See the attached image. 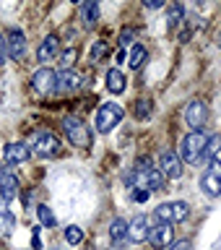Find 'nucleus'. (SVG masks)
<instances>
[{
  "instance_id": "bb28decb",
  "label": "nucleus",
  "mask_w": 221,
  "mask_h": 250,
  "mask_svg": "<svg viewBox=\"0 0 221 250\" xmlns=\"http://www.w3.org/2000/svg\"><path fill=\"white\" fill-rule=\"evenodd\" d=\"M101 55H107V42H104V39L94 42V47H91V62H99Z\"/></svg>"
},
{
  "instance_id": "393cba45",
  "label": "nucleus",
  "mask_w": 221,
  "mask_h": 250,
  "mask_svg": "<svg viewBox=\"0 0 221 250\" xmlns=\"http://www.w3.org/2000/svg\"><path fill=\"white\" fill-rule=\"evenodd\" d=\"M143 58H146V47L143 44H136L130 52V68H141L143 65Z\"/></svg>"
},
{
  "instance_id": "7ed1b4c3",
  "label": "nucleus",
  "mask_w": 221,
  "mask_h": 250,
  "mask_svg": "<svg viewBox=\"0 0 221 250\" xmlns=\"http://www.w3.org/2000/svg\"><path fill=\"white\" fill-rule=\"evenodd\" d=\"M206 144H208V136L203 130H193L187 133L180 144V159L182 164H195L203 159V151H206Z\"/></svg>"
},
{
  "instance_id": "4be33fe9",
  "label": "nucleus",
  "mask_w": 221,
  "mask_h": 250,
  "mask_svg": "<svg viewBox=\"0 0 221 250\" xmlns=\"http://www.w3.org/2000/svg\"><path fill=\"white\" fill-rule=\"evenodd\" d=\"M37 219H39V224H42V227H55V224H58V219H55V214L50 211V206H44V203H42V206H37Z\"/></svg>"
},
{
  "instance_id": "5701e85b",
  "label": "nucleus",
  "mask_w": 221,
  "mask_h": 250,
  "mask_svg": "<svg viewBox=\"0 0 221 250\" xmlns=\"http://www.w3.org/2000/svg\"><path fill=\"white\" fill-rule=\"evenodd\" d=\"M65 240L70 242V245H78V242L83 240V229L78 224H70V227H65Z\"/></svg>"
},
{
  "instance_id": "473e14b6",
  "label": "nucleus",
  "mask_w": 221,
  "mask_h": 250,
  "mask_svg": "<svg viewBox=\"0 0 221 250\" xmlns=\"http://www.w3.org/2000/svg\"><path fill=\"white\" fill-rule=\"evenodd\" d=\"M3 47H5V37H0V58H3Z\"/></svg>"
},
{
  "instance_id": "9d476101",
  "label": "nucleus",
  "mask_w": 221,
  "mask_h": 250,
  "mask_svg": "<svg viewBox=\"0 0 221 250\" xmlns=\"http://www.w3.org/2000/svg\"><path fill=\"white\" fill-rule=\"evenodd\" d=\"M55 83H58V73L55 70H50V68H39L34 76H31V89H34L37 94H50V91H55Z\"/></svg>"
},
{
  "instance_id": "1a4fd4ad",
  "label": "nucleus",
  "mask_w": 221,
  "mask_h": 250,
  "mask_svg": "<svg viewBox=\"0 0 221 250\" xmlns=\"http://www.w3.org/2000/svg\"><path fill=\"white\" fill-rule=\"evenodd\" d=\"M23 52H26V37H23L21 29H8L5 31V55L11 60H21Z\"/></svg>"
},
{
  "instance_id": "4468645a",
  "label": "nucleus",
  "mask_w": 221,
  "mask_h": 250,
  "mask_svg": "<svg viewBox=\"0 0 221 250\" xmlns=\"http://www.w3.org/2000/svg\"><path fill=\"white\" fill-rule=\"evenodd\" d=\"M148 219H146V214H136L128 222V240L130 242H143V240H148Z\"/></svg>"
},
{
  "instance_id": "cd10ccee",
  "label": "nucleus",
  "mask_w": 221,
  "mask_h": 250,
  "mask_svg": "<svg viewBox=\"0 0 221 250\" xmlns=\"http://www.w3.org/2000/svg\"><path fill=\"white\" fill-rule=\"evenodd\" d=\"M76 58H78V50H65V52H62V62H65V70L73 65V60H76Z\"/></svg>"
},
{
  "instance_id": "f3484780",
  "label": "nucleus",
  "mask_w": 221,
  "mask_h": 250,
  "mask_svg": "<svg viewBox=\"0 0 221 250\" xmlns=\"http://www.w3.org/2000/svg\"><path fill=\"white\" fill-rule=\"evenodd\" d=\"M99 21V0H81V23L83 29H94Z\"/></svg>"
},
{
  "instance_id": "39448f33",
  "label": "nucleus",
  "mask_w": 221,
  "mask_h": 250,
  "mask_svg": "<svg viewBox=\"0 0 221 250\" xmlns=\"http://www.w3.org/2000/svg\"><path fill=\"white\" fill-rule=\"evenodd\" d=\"M122 115H125V109L117 104V102H104V104L97 109V128L101 133H109L117 123L122 120Z\"/></svg>"
},
{
  "instance_id": "2eb2a0df",
  "label": "nucleus",
  "mask_w": 221,
  "mask_h": 250,
  "mask_svg": "<svg viewBox=\"0 0 221 250\" xmlns=\"http://www.w3.org/2000/svg\"><path fill=\"white\" fill-rule=\"evenodd\" d=\"M29 156H31V148L23 141H16V144L5 146V164H23Z\"/></svg>"
},
{
  "instance_id": "f8f14e48",
  "label": "nucleus",
  "mask_w": 221,
  "mask_h": 250,
  "mask_svg": "<svg viewBox=\"0 0 221 250\" xmlns=\"http://www.w3.org/2000/svg\"><path fill=\"white\" fill-rule=\"evenodd\" d=\"M172 237H175V229H172V224H167V222H159L148 229V242H151L154 248H169Z\"/></svg>"
},
{
  "instance_id": "9b49d317",
  "label": "nucleus",
  "mask_w": 221,
  "mask_h": 250,
  "mask_svg": "<svg viewBox=\"0 0 221 250\" xmlns=\"http://www.w3.org/2000/svg\"><path fill=\"white\" fill-rule=\"evenodd\" d=\"M159 172L164 177H172V180L182 177V159H180V154L161 151V156H159Z\"/></svg>"
},
{
  "instance_id": "423d86ee",
  "label": "nucleus",
  "mask_w": 221,
  "mask_h": 250,
  "mask_svg": "<svg viewBox=\"0 0 221 250\" xmlns=\"http://www.w3.org/2000/svg\"><path fill=\"white\" fill-rule=\"evenodd\" d=\"M201 190L206 193L208 198L221 195V162L219 159H211L208 162V169L201 175Z\"/></svg>"
},
{
  "instance_id": "c9c22d12",
  "label": "nucleus",
  "mask_w": 221,
  "mask_h": 250,
  "mask_svg": "<svg viewBox=\"0 0 221 250\" xmlns=\"http://www.w3.org/2000/svg\"><path fill=\"white\" fill-rule=\"evenodd\" d=\"M195 3H203V0H195Z\"/></svg>"
},
{
  "instance_id": "aec40b11",
  "label": "nucleus",
  "mask_w": 221,
  "mask_h": 250,
  "mask_svg": "<svg viewBox=\"0 0 221 250\" xmlns=\"http://www.w3.org/2000/svg\"><path fill=\"white\" fill-rule=\"evenodd\" d=\"M125 76H122V70H117V68H109L107 70V89L112 91V94H122L125 91Z\"/></svg>"
},
{
  "instance_id": "6ab92c4d",
  "label": "nucleus",
  "mask_w": 221,
  "mask_h": 250,
  "mask_svg": "<svg viewBox=\"0 0 221 250\" xmlns=\"http://www.w3.org/2000/svg\"><path fill=\"white\" fill-rule=\"evenodd\" d=\"M109 240H112L115 245H125V240H128V222H125V219H115V222L109 224Z\"/></svg>"
},
{
  "instance_id": "c85d7f7f",
  "label": "nucleus",
  "mask_w": 221,
  "mask_h": 250,
  "mask_svg": "<svg viewBox=\"0 0 221 250\" xmlns=\"http://www.w3.org/2000/svg\"><path fill=\"white\" fill-rule=\"evenodd\" d=\"M133 34H136L133 29H122V31H120V44H122V47H128V44L133 42Z\"/></svg>"
},
{
  "instance_id": "20e7f679",
  "label": "nucleus",
  "mask_w": 221,
  "mask_h": 250,
  "mask_svg": "<svg viewBox=\"0 0 221 250\" xmlns=\"http://www.w3.org/2000/svg\"><path fill=\"white\" fill-rule=\"evenodd\" d=\"M62 130H65L68 141H70L76 148H89V146H91L89 125H86L81 117H65V120H62Z\"/></svg>"
},
{
  "instance_id": "6e6552de",
  "label": "nucleus",
  "mask_w": 221,
  "mask_h": 250,
  "mask_svg": "<svg viewBox=\"0 0 221 250\" xmlns=\"http://www.w3.org/2000/svg\"><path fill=\"white\" fill-rule=\"evenodd\" d=\"M185 123L190 130H203V125L208 123V109L201 99H193L185 104Z\"/></svg>"
},
{
  "instance_id": "f03ea898",
  "label": "nucleus",
  "mask_w": 221,
  "mask_h": 250,
  "mask_svg": "<svg viewBox=\"0 0 221 250\" xmlns=\"http://www.w3.org/2000/svg\"><path fill=\"white\" fill-rule=\"evenodd\" d=\"M29 148H31V154L39 156V159H52V156H60L62 144L50 130H34L29 138Z\"/></svg>"
},
{
  "instance_id": "a878e982",
  "label": "nucleus",
  "mask_w": 221,
  "mask_h": 250,
  "mask_svg": "<svg viewBox=\"0 0 221 250\" xmlns=\"http://www.w3.org/2000/svg\"><path fill=\"white\" fill-rule=\"evenodd\" d=\"M148 115H151V102H148V99L136 102V117H138V120H146Z\"/></svg>"
},
{
  "instance_id": "a211bd4d",
  "label": "nucleus",
  "mask_w": 221,
  "mask_h": 250,
  "mask_svg": "<svg viewBox=\"0 0 221 250\" xmlns=\"http://www.w3.org/2000/svg\"><path fill=\"white\" fill-rule=\"evenodd\" d=\"M0 195H3L5 203H11L19 195V180L11 172H0Z\"/></svg>"
},
{
  "instance_id": "dca6fc26",
  "label": "nucleus",
  "mask_w": 221,
  "mask_h": 250,
  "mask_svg": "<svg viewBox=\"0 0 221 250\" xmlns=\"http://www.w3.org/2000/svg\"><path fill=\"white\" fill-rule=\"evenodd\" d=\"M58 52H60V37L47 34L44 42L39 44V50H37V58H39V62H50L52 58H58Z\"/></svg>"
},
{
  "instance_id": "ddd939ff",
  "label": "nucleus",
  "mask_w": 221,
  "mask_h": 250,
  "mask_svg": "<svg viewBox=\"0 0 221 250\" xmlns=\"http://www.w3.org/2000/svg\"><path fill=\"white\" fill-rule=\"evenodd\" d=\"M81 86H83V78L78 76L73 68H68V70H62V73L58 76L55 91H60V94H70V91H78Z\"/></svg>"
},
{
  "instance_id": "0eeeda50",
  "label": "nucleus",
  "mask_w": 221,
  "mask_h": 250,
  "mask_svg": "<svg viewBox=\"0 0 221 250\" xmlns=\"http://www.w3.org/2000/svg\"><path fill=\"white\" fill-rule=\"evenodd\" d=\"M187 214H190V206H187L185 201H167V203H161V206L156 208V216H159V222H167V224H180V222H185Z\"/></svg>"
},
{
  "instance_id": "2f4dec72",
  "label": "nucleus",
  "mask_w": 221,
  "mask_h": 250,
  "mask_svg": "<svg viewBox=\"0 0 221 250\" xmlns=\"http://www.w3.org/2000/svg\"><path fill=\"white\" fill-rule=\"evenodd\" d=\"M164 3H167V0H143V5H146V8H151V11H156V8H161Z\"/></svg>"
},
{
  "instance_id": "c756f323",
  "label": "nucleus",
  "mask_w": 221,
  "mask_h": 250,
  "mask_svg": "<svg viewBox=\"0 0 221 250\" xmlns=\"http://www.w3.org/2000/svg\"><path fill=\"white\" fill-rule=\"evenodd\" d=\"M148 195H151V190H143V188H136V190H133V198H136L138 203L148 201Z\"/></svg>"
},
{
  "instance_id": "412c9836",
  "label": "nucleus",
  "mask_w": 221,
  "mask_h": 250,
  "mask_svg": "<svg viewBox=\"0 0 221 250\" xmlns=\"http://www.w3.org/2000/svg\"><path fill=\"white\" fill-rule=\"evenodd\" d=\"M182 5L180 3H175V5H169V11H167V26L169 29H175V26H180L182 23Z\"/></svg>"
},
{
  "instance_id": "f257e3e1",
  "label": "nucleus",
  "mask_w": 221,
  "mask_h": 250,
  "mask_svg": "<svg viewBox=\"0 0 221 250\" xmlns=\"http://www.w3.org/2000/svg\"><path fill=\"white\" fill-rule=\"evenodd\" d=\"M125 183H128L130 188H143V190H146V188H151V190H161L164 183H167V177H164L156 167H151L148 159H146V162H141L133 172L125 175Z\"/></svg>"
},
{
  "instance_id": "7c9ffc66",
  "label": "nucleus",
  "mask_w": 221,
  "mask_h": 250,
  "mask_svg": "<svg viewBox=\"0 0 221 250\" xmlns=\"http://www.w3.org/2000/svg\"><path fill=\"white\" fill-rule=\"evenodd\" d=\"M167 250H190V242L187 240H180V242H172Z\"/></svg>"
},
{
  "instance_id": "b1692460",
  "label": "nucleus",
  "mask_w": 221,
  "mask_h": 250,
  "mask_svg": "<svg viewBox=\"0 0 221 250\" xmlns=\"http://www.w3.org/2000/svg\"><path fill=\"white\" fill-rule=\"evenodd\" d=\"M219 148H221V136H211L208 144H206V151H203V156H206V159H216Z\"/></svg>"
},
{
  "instance_id": "72a5a7b5",
  "label": "nucleus",
  "mask_w": 221,
  "mask_h": 250,
  "mask_svg": "<svg viewBox=\"0 0 221 250\" xmlns=\"http://www.w3.org/2000/svg\"><path fill=\"white\" fill-rule=\"evenodd\" d=\"M219 44H221V34H219Z\"/></svg>"
},
{
  "instance_id": "f704fd0d",
  "label": "nucleus",
  "mask_w": 221,
  "mask_h": 250,
  "mask_svg": "<svg viewBox=\"0 0 221 250\" xmlns=\"http://www.w3.org/2000/svg\"><path fill=\"white\" fill-rule=\"evenodd\" d=\"M73 3H81V0H73Z\"/></svg>"
}]
</instances>
